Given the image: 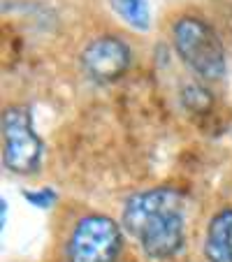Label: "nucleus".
Masks as SVG:
<instances>
[{
	"label": "nucleus",
	"instance_id": "nucleus-1",
	"mask_svg": "<svg viewBox=\"0 0 232 262\" xmlns=\"http://www.w3.org/2000/svg\"><path fill=\"white\" fill-rule=\"evenodd\" d=\"M123 225L149 257L167 260L177 255L186 242L183 198L170 188L133 195L123 209Z\"/></svg>",
	"mask_w": 232,
	"mask_h": 262
},
{
	"label": "nucleus",
	"instance_id": "nucleus-2",
	"mask_svg": "<svg viewBox=\"0 0 232 262\" xmlns=\"http://www.w3.org/2000/svg\"><path fill=\"white\" fill-rule=\"evenodd\" d=\"M174 49L193 72L207 81L225 74V49L216 30L198 16H181L172 30Z\"/></svg>",
	"mask_w": 232,
	"mask_h": 262
},
{
	"label": "nucleus",
	"instance_id": "nucleus-3",
	"mask_svg": "<svg viewBox=\"0 0 232 262\" xmlns=\"http://www.w3.org/2000/svg\"><path fill=\"white\" fill-rule=\"evenodd\" d=\"M3 137H5V151L3 160L5 167L14 174L30 177L40 169L42 156H45V144L40 135L33 130V116L28 107H7L3 114Z\"/></svg>",
	"mask_w": 232,
	"mask_h": 262
},
{
	"label": "nucleus",
	"instance_id": "nucleus-4",
	"mask_svg": "<svg viewBox=\"0 0 232 262\" xmlns=\"http://www.w3.org/2000/svg\"><path fill=\"white\" fill-rule=\"evenodd\" d=\"M121 230L107 216H86L68 242L70 262H114L121 253Z\"/></svg>",
	"mask_w": 232,
	"mask_h": 262
},
{
	"label": "nucleus",
	"instance_id": "nucleus-5",
	"mask_svg": "<svg viewBox=\"0 0 232 262\" xmlns=\"http://www.w3.org/2000/svg\"><path fill=\"white\" fill-rule=\"evenodd\" d=\"M84 72L98 84H109L123 77L130 68V49L119 37L104 35L93 40L81 54Z\"/></svg>",
	"mask_w": 232,
	"mask_h": 262
},
{
	"label": "nucleus",
	"instance_id": "nucleus-6",
	"mask_svg": "<svg viewBox=\"0 0 232 262\" xmlns=\"http://www.w3.org/2000/svg\"><path fill=\"white\" fill-rule=\"evenodd\" d=\"M209 262H232V209H223L212 218L204 239Z\"/></svg>",
	"mask_w": 232,
	"mask_h": 262
},
{
	"label": "nucleus",
	"instance_id": "nucleus-7",
	"mask_svg": "<svg viewBox=\"0 0 232 262\" xmlns=\"http://www.w3.org/2000/svg\"><path fill=\"white\" fill-rule=\"evenodd\" d=\"M109 5L133 28L146 30L151 26V10L146 0H109Z\"/></svg>",
	"mask_w": 232,
	"mask_h": 262
}]
</instances>
